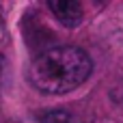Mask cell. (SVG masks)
<instances>
[{"mask_svg": "<svg viewBox=\"0 0 123 123\" xmlns=\"http://www.w3.org/2000/svg\"><path fill=\"white\" fill-rule=\"evenodd\" d=\"M93 71L91 56L80 48H52L30 65V82L45 95H65L78 89Z\"/></svg>", "mask_w": 123, "mask_h": 123, "instance_id": "cell-1", "label": "cell"}, {"mask_svg": "<svg viewBox=\"0 0 123 123\" xmlns=\"http://www.w3.org/2000/svg\"><path fill=\"white\" fill-rule=\"evenodd\" d=\"M48 6H50L54 19L58 24H63L65 28H76L84 17L80 0H48Z\"/></svg>", "mask_w": 123, "mask_h": 123, "instance_id": "cell-2", "label": "cell"}, {"mask_svg": "<svg viewBox=\"0 0 123 123\" xmlns=\"http://www.w3.org/2000/svg\"><path fill=\"white\" fill-rule=\"evenodd\" d=\"M39 123H78V121L67 110H48L39 117Z\"/></svg>", "mask_w": 123, "mask_h": 123, "instance_id": "cell-3", "label": "cell"}, {"mask_svg": "<svg viewBox=\"0 0 123 123\" xmlns=\"http://www.w3.org/2000/svg\"><path fill=\"white\" fill-rule=\"evenodd\" d=\"M0 76H2V61H0Z\"/></svg>", "mask_w": 123, "mask_h": 123, "instance_id": "cell-4", "label": "cell"}]
</instances>
